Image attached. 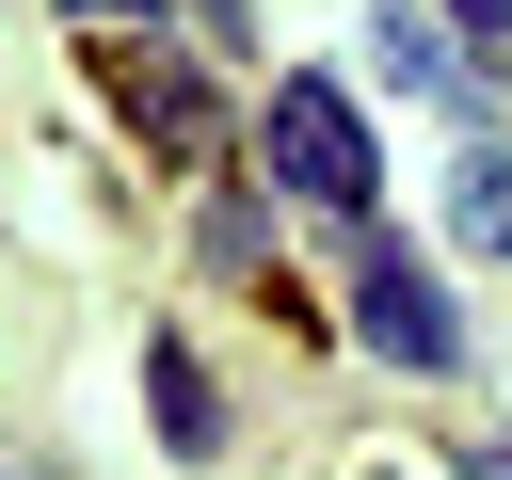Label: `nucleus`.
<instances>
[{
  "label": "nucleus",
  "mask_w": 512,
  "mask_h": 480,
  "mask_svg": "<svg viewBox=\"0 0 512 480\" xmlns=\"http://www.w3.org/2000/svg\"><path fill=\"white\" fill-rule=\"evenodd\" d=\"M384 80H400V96H448L464 64H448V32H432V16H384Z\"/></svg>",
  "instance_id": "6"
},
{
  "label": "nucleus",
  "mask_w": 512,
  "mask_h": 480,
  "mask_svg": "<svg viewBox=\"0 0 512 480\" xmlns=\"http://www.w3.org/2000/svg\"><path fill=\"white\" fill-rule=\"evenodd\" d=\"M144 400H160V448H224V400H208V368H192L176 336L144 352Z\"/></svg>",
  "instance_id": "4"
},
{
  "label": "nucleus",
  "mask_w": 512,
  "mask_h": 480,
  "mask_svg": "<svg viewBox=\"0 0 512 480\" xmlns=\"http://www.w3.org/2000/svg\"><path fill=\"white\" fill-rule=\"evenodd\" d=\"M64 16H96V32H144V0H64Z\"/></svg>",
  "instance_id": "7"
},
{
  "label": "nucleus",
  "mask_w": 512,
  "mask_h": 480,
  "mask_svg": "<svg viewBox=\"0 0 512 480\" xmlns=\"http://www.w3.org/2000/svg\"><path fill=\"white\" fill-rule=\"evenodd\" d=\"M352 336H368L384 368H448V352H464L448 288H432V272L400 256V240H368V256H352Z\"/></svg>",
  "instance_id": "2"
},
{
  "label": "nucleus",
  "mask_w": 512,
  "mask_h": 480,
  "mask_svg": "<svg viewBox=\"0 0 512 480\" xmlns=\"http://www.w3.org/2000/svg\"><path fill=\"white\" fill-rule=\"evenodd\" d=\"M464 32H512V0H464Z\"/></svg>",
  "instance_id": "9"
},
{
  "label": "nucleus",
  "mask_w": 512,
  "mask_h": 480,
  "mask_svg": "<svg viewBox=\"0 0 512 480\" xmlns=\"http://www.w3.org/2000/svg\"><path fill=\"white\" fill-rule=\"evenodd\" d=\"M112 96H128V112H144V128H160V144H176V160H192V144H208V96H192V80H176V48H144V32H112Z\"/></svg>",
  "instance_id": "3"
},
{
  "label": "nucleus",
  "mask_w": 512,
  "mask_h": 480,
  "mask_svg": "<svg viewBox=\"0 0 512 480\" xmlns=\"http://www.w3.org/2000/svg\"><path fill=\"white\" fill-rule=\"evenodd\" d=\"M448 224H464L480 256H512V144H464V160H448Z\"/></svg>",
  "instance_id": "5"
},
{
  "label": "nucleus",
  "mask_w": 512,
  "mask_h": 480,
  "mask_svg": "<svg viewBox=\"0 0 512 480\" xmlns=\"http://www.w3.org/2000/svg\"><path fill=\"white\" fill-rule=\"evenodd\" d=\"M272 192H304V208H368L384 192V160H368V128H352V96L304 64V80H272Z\"/></svg>",
  "instance_id": "1"
},
{
  "label": "nucleus",
  "mask_w": 512,
  "mask_h": 480,
  "mask_svg": "<svg viewBox=\"0 0 512 480\" xmlns=\"http://www.w3.org/2000/svg\"><path fill=\"white\" fill-rule=\"evenodd\" d=\"M464 480H512V432H496V448H464Z\"/></svg>",
  "instance_id": "8"
}]
</instances>
